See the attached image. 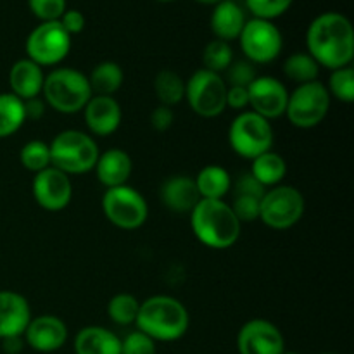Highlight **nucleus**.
Wrapping results in <instances>:
<instances>
[{
    "label": "nucleus",
    "instance_id": "obj_1",
    "mask_svg": "<svg viewBox=\"0 0 354 354\" xmlns=\"http://www.w3.org/2000/svg\"><path fill=\"white\" fill-rule=\"evenodd\" d=\"M308 54L320 68L334 69L351 66L354 59V30L344 14L324 12L315 17L306 31Z\"/></svg>",
    "mask_w": 354,
    "mask_h": 354
},
{
    "label": "nucleus",
    "instance_id": "obj_2",
    "mask_svg": "<svg viewBox=\"0 0 354 354\" xmlns=\"http://www.w3.org/2000/svg\"><path fill=\"white\" fill-rule=\"evenodd\" d=\"M190 227L201 244L223 251L239 241L242 223L223 199H201L190 211Z\"/></svg>",
    "mask_w": 354,
    "mask_h": 354
},
{
    "label": "nucleus",
    "instance_id": "obj_3",
    "mask_svg": "<svg viewBox=\"0 0 354 354\" xmlns=\"http://www.w3.org/2000/svg\"><path fill=\"white\" fill-rule=\"evenodd\" d=\"M135 325L154 342H175L189 330L190 317L176 297L159 294L140 303Z\"/></svg>",
    "mask_w": 354,
    "mask_h": 354
},
{
    "label": "nucleus",
    "instance_id": "obj_4",
    "mask_svg": "<svg viewBox=\"0 0 354 354\" xmlns=\"http://www.w3.org/2000/svg\"><path fill=\"white\" fill-rule=\"evenodd\" d=\"M41 95L47 106L61 114H76L92 99L88 76L75 68H55L45 75Z\"/></svg>",
    "mask_w": 354,
    "mask_h": 354
},
{
    "label": "nucleus",
    "instance_id": "obj_5",
    "mask_svg": "<svg viewBox=\"0 0 354 354\" xmlns=\"http://www.w3.org/2000/svg\"><path fill=\"white\" fill-rule=\"evenodd\" d=\"M50 165L66 175H85L95 168L99 145L88 133L80 130H64L48 144Z\"/></svg>",
    "mask_w": 354,
    "mask_h": 354
},
{
    "label": "nucleus",
    "instance_id": "obj_6",
    "mask_svg": "<svg viewBox=\"0 0 354 354\" xmlns=\"http://www.w3.org/2000/svg\"><path fill=\"white\" fill-rule=\"evenodd\" d=\"M330 100V93L322 82L315 80V82L303 83L297 85L294 92H289L286 116L292 127L310 130L318 127L327 118Z\"/></svg>",
    "mask_w": 354,
    "mask_h": 354
},
{
    "label": "nucleus",
    "instance_id": "obj_7",
    "mask_svg": "<svg viewBox=\"0 0 354 354\" xmlns=\"http://www.w3.org/2000/svg\"><path fill=\"white\" fill-rule=\"evenodd\" d=\"M228 144L237 156L254 159L273 147L272 123L252 111H242L228 128Z\"/></svg>",
    "mask_w": 354,
    "mask_h": 354
},
{
    "label": "nucleus",
    "instance_id": "obj_8",
    "mask_svg": "<svg viewBox=\"0 0 354 354\" xmlns=\"http://www.w3.org/2000/svg\"><path fill=\"white\" fill-rule=\"evenodd\" d=\"M306 203L299 189L292 185H277L265 192L259 201V220L273 230H287L303 218Z\"/></svg>",
    "mask_w": 354,
    "mask_h": 354
},
{
    "label": "nucleus",
    "instance_id": "obj_9",
    "mask_svg": "<svg viewBox=\"0 0 354 354\" xmlns=\"http://www.w3.org/2000/svg\"><path fill=\"white\" fill-rule=\"evenodd\" d=\"M185 99L201 118H216L227 109V83L218 73L201 68L185 82Z\"/></svg>",
    "mask_w": 354,
    "mask_h": 354
},
{
    "label": "nucleus",
    "instance_id": "obj_10",
    "mask_svg": "<svg viewBox=\"0 0 354 354\" xmlns=\"http://www.w3.org/2000/svg\"><path fill=\"white\" fill-rule=\"evenodd\" d=\"M102 211L107 220L121 230H137L149 218L147 201L130 185L106 189L102 196Z\"/></svg>",
    "mask_w": 354,
    "mask_h": 354
},
{
    "label": "nucleus",
    "instance_id": "obj_11",
    "mask_svg": "<svg viewBox=\"0 0 354 354\" xmlns=\"http://www.w3.org/2000/svg\"><path fill=\"white\" fill-rule=\"evenodd\" d=\"M71 50V35L59 21L40 23L26 38L28 59L38 66H57Z\"/></svg>",
    "mask_w": 354,
    "mask_h": 354
},
{
    "label": "nucleus",
    "instance_id": "obj_12",
    "mask_svg": "<svg viewBox=\"0 0 354 354\" xmlns=\"http://www.w3.org/2000/svg\"><path fill=\"white\" fill-rule=\"evenodd\" d=\"M245 59L252 64H268L275 61L283 47V38L273 21L252 19L245 21L237 38Z\"/></svg>",
    "mask_w": 354,
    "mask_h": 354
},
{
    "label": "nucleus",
    "instance_id": "obj_13",
    "mask_svg": "<svg viewBox=\"0 0 354 354\" xmlns=\"http://www.w3.org/2000/svg\"><path fill=\"white\" fill-rule=\"evenodd\" d=\"M33 197L38 206L50 213H59L66 209L73 199V183L61 169L48 166L44 171L35 173L31 183Z\"/></svg>",
    "mask_w": 354,
    "mask_h": 354
},
{
    "label": "nucleus",
    "instance_id": "obj_14",
    "mask_svg": "<svg viewBox=\"0 0 354 354\" xmlns=\"http://www.w3.org/2000/svg\"><path fill=\"white\" fill-rule=\"evenodd\" d=\"M239 354H282L286 351V339L282 332L265 318L245 322L237 334Z\"/></svg>",
    "mask_w": 354,
    "mask_h": 354
},
{
    "label": "nucleus",
    "instance_id": "obj_15",
    "mask_svg": "<svg viewBox=\"0 0 354 354\" xmlns=\"http://www.w3.org/2000/svg\"><path fill=\"white\" fill-rule=\"evenodd\" d=\"M248 93L251 111L265 120H277L286 114L289 90L280 80L273 76H258L248 86Z\"/></svg>",
    "mask_w": 354,
    "mask_h": 354
},
{
    "label": "nucleus",
    "instance_id": "obj_16",
    "mask_svg": "<svg viewBox=\"0 0 354 354\" xmlns=\"http://www.w3.org/2000/svg\"><path fill=\"white\" fill-rule=\"evenodd\" d=\"M24 344L38 353H54L68 341V327L55 315H40L31 318L23 334Z\"/></svg>",
    "mask_w": 354,
    "mask_h": 354
},
{
    "label": "nucleus",
    "instance_id": "obj_17",
    "mask_svg": "<svg viewBox=\"0 0 354 354\" xmlns=\"http://www.w3.org/2000/svg\"><path fill=\"white\" fill-rule=\"evenodd\" d=\"M88 131L97 137H109L120 128L123 111L120 102L111 95H92L83 109Z\"/></svg>",
    "mask_w": 354,
    "mask_h": 354
},
{
    "label": "nucleus",
    "instance_id": "obj_18",
    "mask_svg": "<svg viewBox=\"0 0 354 354\" xmlns=\"http://www.w3.org/2000/svg\"><path fill=\"white\" fill-rule=\"evenodd\" d=\"M31 320V308L26 297L14 290H0V341L19 337Z\"/></svg>",
    "mask_w": 354,
    "mask_h": 354
},
{
    "label": "nucleus",
    "instance_id": "obj_19",
    "mask_svg": "<svg viewBox=\"0 0 354 354\" xmlns=\"http://www.w3.org/2000/svg\"><path fill=\"white\" fill-rule=\"evenodd\" d=\"M159 199L173 213L190 214V211L201 201V196L192 176L173 175L162 182L159 189Z\"/></svg>",
    "mask_w": 354,
    "mask_h": 354
},
{
    "label": "nucleus",
    "instance_id": "obj_20",
    "mask_svg": "<svg viewBox=\"0 0 354 354\" xmlns=\"http://www.w3.org/2000/svg\"><path fill=\"white\" fill-rule=\"evenodd\" d=\"M95 175L106 189L127 185L133 171V161L123 149H109L99 154L95 162Z\"/></svg>",
    "mask_w": 354,
    "mask_h": 354
},
{
    "label": "nucleus",
    "instance_id": "obj_21",
    "mask_svg": "<svg viewBox=\"0 0 354 354\" xmlns=\"http://www.w3.org/2000/svg\"><path fill=\"white\" fill-rule=\"evenodd\" d=\"M44 69L33 62L31 59H19L12 64L9 71V85L10 93L19 97L21 100L40 97L44 88Z\"/></svg>",
    "mask_w": 354,
    "mask_h": 354
},
{
    "label": "nucleus",
    "instance_id": "obj_22",
    "mask_svg": "<svg viewBox=\"0 0 354 354\" xmlns=\"http://www.w3.org/2000/svg\"><path fill=\"white\" fill-rule=\"evenodd\" d=\"M244 9L234 0H221L214 6L211 12L209 26L211 31L218 40H223L230 44L232 40H237L242 28L245 24Z\"/></svg>",
    "mask_w": 354,
    "mask_h": 354
},
{
    "label": "nucleus",
    "instance_id": "obj_23",
    "mask_svg": "<svg viewBox=\"0 0 354 354\" xmlns=\"http://www.w3.org/2000/svg\"><path fill=\"white\" fill-rule=\"evenodd\" d=\"M76 354H121V339L99 325L83 327L75 337Z\"/></svg>",
    "mask_w": 354,
    "mask_h": 354
},
{
    "label": "nucleus",
    "instance_id": "obj_24",
    "mask_svg": "<svg viewBox=\"0 0 354 354\" xmlns=\"http://www.w3.org/2000/svg\"><path fill=\"white\" fill-rule=\"evenodd\" d=\"M201 199H223L232 189V176L223 166L207 165L194 178Z\"/></svg>",
    "mask_w": 354,
    "mask_h": 354
},
{
    "label": "nucleus",
    "instance_id": "obj_25",
    "mask_svg": "<svg viewBox=\"0 0 354 354\" xmlns=\"http://www.w3.org/2000/svg\"><path fill=\"white\" fill-rule=\"evenodd\" d=\"M251 173L265 189H272L282 183L287 175V161L277 152L268 151L252 159Z\"/></svg>",
    "mask_w": 354,
    "mask_h": 354
},
{
    "label": "nucleus",
    "instance_id": "obj_26",
    "mask_svg": "<svg viewBox=\"0 0 354 354\" xmlns=\"http://www.w3.org/2000/svg\"><path fill=\"white\" fill-rule=\"evenodd\" d=\"M124 73L118 62L104 61L99 62L95 68L92 69L88 76L90 88H92L93 95H111L123 86Z\"/></svg>",
    "mask_w": 354,
    "mask_h": 354
},
{
    "label": "nucleus",
    "instance_id": "obj_27",
    "mask_svg": "<svg viewBox=\"0 0 354 354\" xmlns=\"http://www.w3.org/2000/svg\"><path fill=\"white\" fill-rule=\"evenodd\" d=\"M26 123L24 104L14 93H0V138L17 133Z\"/></svg>",
    "mask_w": 354,
    "mask_h": 354
},
{
    "label": "nucleus",
    "instance_id": "obj_28",
    "mask_svg": "<svg viewBox=\"0 0 354 354\" xmlns=\"http://www.w3.org/2000/svg\"><path fill=\"white\" fill-rule=\"evenodd\" d=\"M154 90L161 106L173 107L185 99V82L171 69H161L156 75Z\"/></svg>",
    "mask_w": 354,
    "mask_h": 354
},
{
    "label": "nucleus",
    "instance_id": "obj_29",
    "mask_svg": "<svg viewBox=\"0 0 354 354\" xmlns=\"http://www.w3.org/2000/svg\"><path fill=\"white\" fill-rule=\"evenodd\" d=\"M283 75L290 82L297 83V85H303V83H310L318 80L320 66L317 64V61L308 52H294L283 62Z\"/></svg>",
    "mask_w": 354,
    "mask_h": 354
},
{
    "label": "nucleus",
    "instance_id": "obj_30",
    "mask_svg": "<svg viewBox=\"0 0 354 354\" xmlns=\"http://www.w3.org/2000/svg\"><path fill=\"white\" fill-rule=\"evenodd\" d=\"M138 310H140V303H138L137 297L127 292L116 294L107 303V315L120 327L133 325L137 322Z\"/></svg>",
    "mask_w": 354,
    "mask_h": 354
},
{
    "label": "nucleus",
    "instance_id": "obj_31",
    "mask_svg": "<svg viewBox=\"0 0 354 354\" xmlns=\"http://www.w3.org/2000/svg\"><path fill=\"white\" fill-rule=\"evenodd\" d=\"M232 62H234V50H232L228 41L214 38V40H211L209 44L204 47L203 64L204 69H207V71L221 75V73L227 71V68Z\"/></svg>",
    "mask_w": 354,
    "mask_h": 354
},
{
    "label": "nucleus",
    "instance_id": "obj_32",
    "mask_svg": "<svg viewBox=\"0 0 354 354\" xmlns=\"http://www.w3.org/2000/svg\"><path fill=\"white\" fill-rule=\"evenodd\" d=\"M19 161L28 171L40 173L50 165V149L44 140H30L21 147Z\"/></svg>",
    "mask_w": 354,
    "mask_h": 354
},
{
    "label": "nucleus",
    "instance_id": "obj_33",
    "mask_svg": "<svg viewBox=\"0 0 354 354\" xmlns=\"http://www.w3.org/2000/svg\"><path fill=\"white\" fill-rule=\"evenodd\" d=\"M327 86L330 97H335L337 100L346 104L354 102V69L353 66H346V68L334 69L330 73Z\"/></svg>",
    "mask_w": 354,
    "mask_h": 354
},
{
    "label": "nucleus",
    "instance_id": "obj_34",
    "mask_svg": "<svg viewBox=\"0 0 354 354\" xmlns=\"http://www.w3.org/2000/svg\"><path fill=\"white\" fill-rule=\"evenodd\" d=\"M294 0H245V6L258 19L272 21L289 10Z\"/></svg>",
    "mask_w": 354,
    "mask_h": 354
},
{
    "label": "nucleus",
    "instance_id": "obj_35",
    "mask_svg": "<svg viewBox=\"0 0 354 354\" xmlns=\"http://www.w3.org/2000/svg\"><path fill=\"white\" fill-rule=\"evenodd\" d=\"M258 78V73L252 62L249 61H235L225 71V83L227 86H245L248 88L254 80Z\"/></svg>",
    "mask_w": 354,
    "mask_h": 354
},
{
    "label": "nucleus",
    "instance_id": "obj_36",
    "mask_svg": "<svg viewBox=\"0 0 354 354\" xmlns=\"http://www.w3.org/2000/svg\"><path fill=\"white\" fill-rule=\"evenodd\" d=\"M30 10L35 17L47 23V21H59L68 9L66 0H28Z\"/></svg>",
    "mask_w": 354,
    "mask_h": 354
},
{
    "label": "nucleus",
    "instance_id": "obj_37",
    "mask_svg": "<svg viewBox=\"0 0 354 354\" xmlns=\"http://www.w3.org/2000/svg\"><path fill=\"white\" fill-rule=\"evenodd\" d=\"M121 354H156V342L144 332L133 330L121 341Z\"/></svg>",
    "mask_w": 354,
    "mask_h": 354
},
{
    "label": "nucleus",
    "instance_id": "obj_38",
    "mask_svg": "<svg viewBox=\"0 0 354 354\" xmlns=\"http://www.w3.org/2000/svg\"><path fill=\"white\" fill-rule=\"evenodd\" d=\"M259 201L261 199H256V197L239 196L235 197L234 204L230 206L241 223H252V221L259 220Z\"/></svg>",
    "mask_w": 354,
    "mask_h": 354
},
{
    "label": "nucleus",
    "instance_id": "obj_39",
    "mask_svg": "<svg viewBox=\"0 0 354 354\" xmlns=\"http://www.w3.org/2000/svg\"><path fill=\"white\" fill-rule=\"evenodd\" d=\"M232 187H234L235 197L245 196V197H256V199H261V197L265 196L266 190H268L265 189V187H263L261 183L251 175V173H245V175L239 176V178L235 180V183H232Z\"/></svg>",
    "mask_w": 354,
    "mask_h": 354
},
{
    "label": "nucleus",
    "instance_id": "obj_40",
    "mask_svg": "<svg viewBox=\"0 0 354 354\" xmlns=\"http://www.w3.org/2000/svg\"><path fill=\"white\" fill-rule=\"evenodd\" d=\"M173 121H175V113H173V107L161 106L159 104L151 114V127L156 131H166L173 127Z\"/></svg>",
    "mask_w": 354,
    "mask_h": 354
},
{
    "label": "nucleus",
    "instance_id": "obj_41",
    "mask_svg": "<svg viewBox=\"0 0 354 354\" xmlns=\"http://www.w3.org/2000/svg\"><path fill=\"white\" fill-rule=\"evenodd\" d=\"M59 23L62 24V28H64L71 37L73 35L82 33V31L85 30V16H83V12H80V10L76 9H66V12L62 14Z\"/></svg>",
    "mask_w": 354,
    "mask_h": 354
},
{
    "label": "nucleus",
    "instance_id": "obj_42",
    "mask_svg": "<svg viewBox=\"0 0 354 354\" xmlns=\"http://www.w3.org/2000/svg\"><path fill=\"white\" fill-rule=\"evenodd\" d=\"M227 107L245 111L249 107V93L245 86H227Z\"/></svg>",
    "mask_w": 354,
    "mask_h": 354
},
{
    "label": "nucleus",
    "instance_id": "obj_43",
    "mask_svg": "<svg viewBox=\"0 0 354 354\" xmlns=\"http://www.w3.org/2000/svg\"><path fill=\"white\" fill-rule=\"evenodd\" d=\"M23 104H24V116H26V121L40 120V118L45 114V107H47L45 100L40 99V97H33V99L23 100Z\"/></svg>",
    "mask_w": 354,
    "mask_h": 354
},
{
    "label": "nucleus",
    "instance_id": "obj_44",
    "mask_svg": "<svg viewBox=\"0 0 354 354\" xmlns=\"http://www.w3.org/2000/svg\"><path fill=\"white\" fill-rule=\"evenodd\" d=\"M2 348L6 354H19L24 348V339L23 335L19 337H7L2 341Z\"/></svg>",
    "mask_w": 354,
    "mask_h": 354
},
{
    "label": "nucleus",
    "instance_id": "obj_45",
    "mask_svg": "<svg viewBox=\"0 0 354 354\" xmlns=\"http://www.w3.org/2000/svg\"><path fill=\"white\" fill-rule=\"evenodd\" d=\"M197 2H201V3H209V6H216V3L221 2V0H197Z\"/></svg>",
    "mask_w": 354,
    "mask_h": 354
},
{
    "label": "nucleus",
    "instance_id": "obj_46",
    "mask_svg": "<svg viewBox=\"0 0 354 354\" xmlns=\"http://www.w3.org/2000/svg\"><path fill=\"white\" fill-rule=\"evenodd\" d=\"M282 354H297V353H292V351H283Z\"/></svg>",
    "mask_w": 354,
    "mask_h": 354
},
{
    "label": "nucleus",
    "instance_id": "obj_47",
    "mask_svg": "<svg viewBox=\"0 0 354 354\" xmlns=\"http://www.w3.org/2000/svg\"><path fill=\"white\" fill-rule=\"evenodd\" d=\"M159 2H171V0H159Z\"/></svg>",
    "mask_w": 354,
    "mask_h": 354
},
{
    "label": "nucleus",
    "instance_id": "obj_48",
    "mask_svg": "<svg viewBox=\"0 0 354 354\" xmlns=\"http://www.w3.org/2000/svg\"><path fill=\"white\" fill-rule=\"evenodd\" d=\"M320 354H335V353H320Z\"/></svg>",
    "mask_w": 354,
    "mask_h": 354
}]
</instances>
